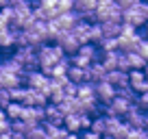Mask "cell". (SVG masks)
<instances>
[{"mask_svg":"<svg viewBox=\"0 0 148 139\" xmlns=\"http://www.w3.org/2000/svg\"><path fill=\"white\" fill-rule=\"evenodd\" d=\"M65 55V50L59 46V44H42V46H37V61H39V70H44V72H50V67L55 63H59Z\"/></svg>","mask_w":148,"mask_h":139,"instance_id":"6da1fadb","label":"cell"},{"mask_svg":"<svg viewBox=\"0 0 148 139\" xmlns=\"http://www.w3.org/2000/svg\"><path fill=\"white\" fill-rule=\"evenodd\" d=\"M146 20H148V0H137L135 5H131L129 9L122 11V22L131 24L135 28L144 26Z\"/></svg>","mask_w":148,"mask_h":139,"instance_id":"7a4b0ae2","label":"cell"},{"mask_svg":"<svg viewBox=\"0 0 148 139\" xmlns=\"http://www.w3.org/2000/svg\"><path fill=\"white\" fill-rule=\"evenodd\" d=\"M139 42H142V35H137V28L124 22L122 33L118 35V48L122 52H129V50H135L139 46Z\"/></svg>","mask_w":148,"mask_h":139,"instance_id":"3957f363","label":"cell"},{"mask_svg":"<svg viewBox=\"0 0 148 139\" xmlns=\"http://www.w3.org/2000/svg\"><path fill=\"white\" fill-rule=\"evenodd\" d=\"M26 31V37H28V44L31 46H42V44L50 42L48 39V22L46 20H35L31 26L24 28Z\"/></svg>","mask_w":148,"mask_h":139,"instance_id":"277c9868","label":"cell"},{"mask_svg":"<svg viewBox=\"0 0 148 139\" xmlns=\"http://www.w3.org/2000/svg\"><path fill=\"white\" fill-rule=\"evenodd\" d=\"M89 124H92V115H87V113H83V111L68 113V115H65V122H63V126H65L72 135H76V137H79L81 130L89 128Z\"/></svg>","mask_w":148,"mask_h":139,"instance_id":"5b68a950","label":"cell"},{"mask_svg":"<svg viewBox=\"0 0 148 139\" xmlns=\"http://www.w3.org/2000/svg\"><path fill=\"white\" fill-rule=\"evenodd\" d=\"M13 57L24 65V70L39 67V61H37V46H31V44H26V46H15Z\"/></svg>","mask_w":148,"mask_h":139,"instance_id":"8992f818","label":"cell"},{"mask_svg":"<svg viewBox=\"0 0 148 139\" xmlns=\"http://www.w3.org/2000/svg\"><path fill=\"white\" fill-rule=\"evenodd\" d=\"M129 135V124L120 115H107V130L105 137H126Z\"/></svg>","mask_w":148,"mask_h":139,"instance_id":"52a82bcc","label":"cell"},{"mask_svg":"<svg viewBox=\"0 0 148 139\" xmlns=\"http://www.w3.org/2000/svg\"><path fill=\"white\" fill-rule=\"evenodd\" d=\"M131 107H133V102H131L129 98H124V96L118 93L109 104H105V113H107V115H120V117H124L126 111H129Z\"/></svg>","mask_w":148,"mask_h":139,"instance_id":"ba28073f","label":"cell"},{"mask_svg":"<svg viewBox=\"0 0 148 139\" xmlns=\"http://www.w3.org/2000/svg\"><path fill=\"white\" fill-rule=\"evenodd\" d=\"M55 42L65 50V55H74V52L79 50V46H81V42L76 39V35H74L72 31H61L55 37Z\"/></svg>","mask_w":148,"mask_h":139,"instance_id":"9c48e42d","label":"cell"},{"mask_svg":"<svg viewBox=\"0 0 148 139\" xmlns=\"http://www.w3.org/2000/svg\"><path fill=\"white\" fill-rule=\"evenodd\" d=\"M94 85H96V98H98V102H100V104H109V102L118 96V89L113 87L107 78L100 80V83H94Z\"/></svg>","mask_w":148,"mask_h":139,"instance_id":"30bf717a","label":"cell"},{"mask_svg":"<svg viewBox=\"0 0 148 139\" xmlns=\"http://www.w3.org/2000/svg\"><path fill=\"white\" fill-rule=\"evenodd\" d=\"M129 85H131L137 93L146 91V89H148L146 72H144V70H129Z\"/></svg>","mask_w":148,"mask_h":139,"instance_id":"8fae6325","label":"cell"},{"mask_svg":"<svg viewBox=\"0 0 148 139\" xmlns=\"http://www.w3.org/2000/svg\"><path fill=\"white\" fill-rule=\"evenodd\" d=\"M22 102H24V104H33V107H46V104H48V96L42 93L39 89L28 87V85H26V96H24Z\"/></svg>","mask_w":148,"mask_h":139,"instance_id":"7c38bea8","label":"cell"},{"mask_svg":"<svg viewBox=\"0 0 148 139\" xmlns=\"http://www.w3.org/2000/svg\"><path fill=\"white\" fill-rule=\"evenodd\" d=\"M57 24H59V28L61 31H72L74 28V24L79 22V13H76V11H63V13H59L57 15Z\"/></svg>","mask_w":148,"mask_h":139,"instance_id":"4fadbf2b","label":"cell"},{"mask_svg":"<svg viewBox=\"0 0 148 139\" xmlns=\"http://www.w3.org/2000/svg\"><path fill=\"white\" fill-rule=\"evenodd\" d=\"M107 80H109V83L113 85L116 89L126 87V85H129V72H126V70H120V67L109 70V74H107Z\"/></svg>","mask_w":148,"mask_h":139,"instance_id":"5bb4252c","label":"cell"},{"mask_svg":"<svg viewBox=\"0 0 148 139\" xmlns=\"http://www.w3.org/2000/svg\"><path fill=\"white\" fill-rule=\"evenodd\" d=\"M15 48V26L0 28V50H11Z\"/></svg>","mask_w":148,"mask_h":139,"instance_id":"9a60e30c","label":"cell"},{"mask_svg":"<svg viewBox=\"0 0 148 139\" xmlns=\"http://www.w3.org/2000/svg\"><path fill=\"white\" fill-rule=\"evenodd\" d=\"M68 78L72 80V83H76V85L85 83V80H89V67H79V65H72V63H70Z\"/></svg>","mask_w":148,"mask_h":139,"instance_id":"2e32d148","label":"cell"},{"mask_svg":"<svg viewBox=\"0 0 148 139\" xmlns=\"http://www.w3.org/2000/svg\"><path fill=\"white\" fill-rule=\"evenodd\" d=\"M107 74H109V70H107V65L102 63V61H94V63L89 65V80H92V83L105 80Z\"/></svg>","mask_w":148,"mask_h":139,"instance_id":"e0dca14e","label":"cell"},{"mask_svg":"<svg viewBox=\"0 0 148 139\" xmlns=\"http://www.w3.org/2000/svg\"><path fill=\"white\" fill-rule=\"evenodd\" d=\"M102 31H105V37H118L122 33V26L124 22L122 20H102Z\"/></svg>","mask_w":148,"mask_h":139,"instance_id":"ac0fdd59","label":"cell"},{"mask_svg":"<svg viewBox=\"0 0 148 139\" xmlns=\"http://www.w3.org/2000/svg\"><path fill=\"white\" fill-rule=\"evenodd\" d=\"M89 24L92 22H87V20H79V22L74 24V28H72V33L76 35V39H79L81 44L89 42Z\"/></svg>","mask_w":148,"mask_h":139,"instance_id":"d6986e66","label":"cell"},{"mask_svg":"<svg viewBox=\"0 0 148 139\" xmlns=\"http://www.w3.org/2000/svg\"><path fill=\"white\" fill-rule=\"evenodd\" d=\"M76 96H79L81 100H92V98H96V85H94L92 80H85V83L76 85Z\"/></svg>","mask_w":148,"mask_h":139,"instance_id":"ffe728a7","label":"cell"},{"mask_svg":"<svg viewBox=\"0 0 148 139\" xmlns=\"http://www.w3.org/2000/svg\"><path fill=\"white\" fill-rule=\"evenodd\" d=\"M126 59H129V70H144L146 63H148L137 50H129L126 52Z\"/></svg>","mask_w":148,"mask_h":139,"instance_id":"44dd1931","label":"cell"},{"mask_svg":"<svg viewBox=\"0 0 148 139\" xmlns=\"http://www.w3.org/2000/svg\"><path fill=\"white\" fill-rule=\"evenodd\" d=\"M22 111H24V102H18V100H11L5 107V113H7L9 120H20V117H22Z\"/></svg>","mask_w":148,"mask_h":139,"instance_id":"7402d4cb","label":"cell"},{"mask_svg":"<svg viewBox=\"0 0 148 139\" xmlns=\"http://www.w3.org/2000/svg\"><path fill=\"white\" fill-rule=\"evenodd\" d=\"M89 128L96 130V133L102 137L105 130H107V113H105V115H100V113H98V115H92V124H89Z\"/></svg>","mask_w":148,"mask_h":139,"instance_id":"603a6c76","label":"cell"},{"mask_svg":"<svg viewBox=\"0 0 148 139\" xmlns=\"http://www.w3.org/2000/svg\"><path fill=\"white\" fill-rule=\"evenodd\" d=\"M102 37H105L102 24L100 22H92V24H89V42H92V44H100Z\"/></svg>","mask_w":148,"mask_h":139,"instance_id":"cb8c5ba5","label":"cell"},{"mask_svg":"<svg viewBox=\"0 0 148 139\" xmlns=\"http://www.w3.org/2000/svg\"><path fill=\"white\" fill-rule=\"evenodd\" d=\"M98 0H74V11L76 13H87V11H96Z\"/></svg>","mask_w":148,"mask_h":139,"instance_id":"d4e9b609","label":"cell"},{"mask_svg":"<svg viewBox=\"0 0 148 139\" xmlns=\"http://www.w3.org/2000/svg\"><path fill=\"white\" fill-rule=\"evenodd\" d=\"M98 46L102 48V52H107V50H116V48H118V37H102V42L98 44Z\"/></svg>","mask_w":148,"mask_h":139,"instance_id":"484cf974","label":"cell"},{"mask_svg":"<svg viewBox=\"0 0 148 139\" xmlns=\"http://www.w3.org/2000/svg\"><path fill=\"white\" fill-rule=\"evenodd\" d=\"M135 104H137L139 109H144V111H148V89H146V91H142V93H137Z\"/></svg>","mask_w":148,"mask_h":139,"instance_id":"4316f807","label":"cell"},{"mask_svg":"<svg viewBox=\"0 0 148 139\" xmlns=\"http://www.w3.org/2000/svg\"><path fill=\"white\" fill-rule=\"evenodd\" d=\"M74 9V0H57V11L63 13V11H72Z\"/></svg>","mask_w":148,"mask_h":139,"instance_id":"83f0119b","label":"cell"},{"mask_svg":"<svg viewBox=\"0 0 148 139\" xmlns=\"http://www.w3.org/2000/svg\"><path fill=\"white\" fill-rule=\"evenodd\" d=\"M135 50H137V52H139V55H142V57H144V59H146V61H148V39H142V42H139V46H137V48H135Z\"/></svg>","mask_w":148,"mask_h":139,"instance_id":"f1b7e54d","label":"cell"},{"mask_svg":"<svg viewBox=\"0 0 148 139\" xmlns=\"http://www.w3.org/2000/svg\"><path fill=\"white\" fill-rule=\"evenodd\" d=\"M79 137H87V139H100V135H98L96 130H92V128H85V130H81V133H79Z\"/></svg>","mask_w":148,"mask_h":139,"instance_id":"f546056e","label":"cell"},{"mask_svg":"<svg viewBox=\"0 0 148 139\" xmlns=\"http://www.w3.org/2000/svg\"><path fill=\"white\" fill-rule=\"evenodd\" d=\"M142 128L148 130V111H144V120H142Z\"/></svg>","mask_w":148,"mask_h":139,"instance_id":"4dcf8cb0","label":"cell"},{"mask_svg":"<svg viewBox=\"0 0 148 139\" xmlns=\"http://www.w3.org/2000/svg\"><path fill=\"white\" fill-rule=\"evenodd\" d=\"M5 26H9V22H7V20L0 15V28H5Z\"/></svg>","mask_w":148,"mask_h":139,"instance_id":"1f68e13d","label":"cell"},{"mask_svg":"<svg viewBox=\"0 0 148 139\" xmlns=\"http://www.w3.org/2000/svg\"><path fill=\"white\" fill-rule=\"evenodd\" d=\"M7 5H11V0H0V9H2V7H7Z\"/></svg>","mask_w":148,"mask_h":139,"instance_id":"d6a6232c","label":"cell"},{"mask_svg":"<svg viewBox=\"0 0 148 139\" xmlns=\"http://www.w3.org/2000/svg\"><path fill=\"white\" fill-rule=\"evenodd\" d=\"M144 28H146V33H148V20H146V24H144Z\"/></svg>","mask_w":148,"mask_h":139,"instance_id":"836d02e7","label":"cell"},{"mask_svg":"<svg viewBox=\"0 0 148 139\" xmlns=\"http://www.w3.org/2000/svg\"><path fill=\"white\" fill-rule=\"evenodd\" d=\"M146 39H148V33H146Z\"/></svg>","mask_w":148,"mask_h":139,"instance_id":"e575fe53","label":"cell"},{"mask_svg":"<svg viewBox=\"0 0 148 139\" xmlns=\"http://www.w3.org/2000/svg\"><path fill=\"white\" fill-rule=\"evenodd\" d=\"M146 78H148V74H146Z\"/></svg>","mask_w":148,"mask_h":139,"instance_id":"d590c367","label":"cell"}]
</instances>
